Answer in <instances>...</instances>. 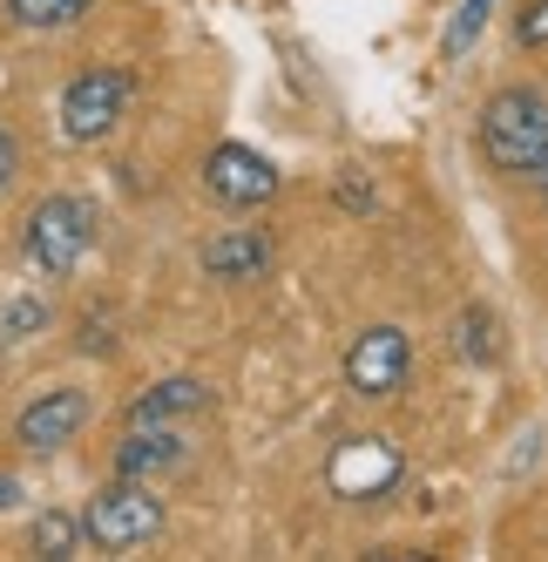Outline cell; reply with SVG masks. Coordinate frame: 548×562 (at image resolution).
Segmentation results:
<instances>
[{
	"mask_svg": "<svg viewBox=\"0 0 548 562\" xmlns=\"http://www.w3.org/2000/svg\"><path fill=\"white\" fill-rule=\"evenodd\" d=\"M339 204H345V211H373V183H366L359 170H345V183H339Z\"/></svg>",
	"mask_w": 548,
	"mask_h": 562,
	"instance_id": "obj_18",
	"label": "cell"
},
{
	"mask_svg": "<svg viewBox=\"0 0 548 562\" xmlns=\"http://www.w3.org/2000/svg\"><path fill=\"white\" fill-rule=\"evenodd\" d=\"M34 333H48V299L21 292V299L0 305V346H21V339H34Z\"/></svg>",
	"mask_w": 548,
	"mask_h": 562,
	"instance_id": "obj_15",
	"label": "cell"
},
{
	"mask_svg": "<svg viewBox=\"0 0 548 562\" xmlns=\"http://www.w3.org/2000/svg\"><path fill=\"white\" fill-rule=\"evenodd\" d=\"M27 549H34V555H75V549H82V515H68V508L34 515Z\"/></svg>",
	"mask_w": 548,
	"mask_h": 562,
	"instance_id": "obj_14",
	"label": "cell"
},
{
	"mask_svg": "<svg viewBox=\"0 0 548 562\" xmlns=\"http://www.w3.org/2000/svg\"><path fill=\"white\" fill-rule=\"evenodd\" d=\"M413 373V339L400 326H366L345 346V386L359 400H393Z\"/></svg>",
	"mask_w": 548,
	"mask_h": 562,
	"instance_id": "obj_7",
	"label": "cell"
},
{
	"mask_svg": "<svg viewBox=\"0 0 548 562\" xmlns=\"http://www.w3.org/2000/svg\"><path fill=\"white\" fill-rule=\"evenodd\" d=\"M170 468H183V434L176 427H129L123 448H115V474L123 481H156Z\"/></svg>",
	"mask_w": 548,
	"mask_h": 562,
	"instance_id": "obj_9",
	"label": "cell"
},
{
	"mask_svg": "<svg viewBox=\"0 0 548 562\" xmlns=\"http://www.w3.org/2000/svg\"><path fill=\"white\" fill-rule=\"evenodd\" d=\"M210 407V386L204 380H190V373H176V380H156L136 407H129V427H176V420H190V414H204Z\"/></svg>",
	"mask_w": 548,
	"mask_h": 562,
	"instance_id": "obj_10",
	"label": "cell"
},
{
	"mask_svg": "<svg viewBox=\"0 0 548 562\" xmlns=\"http://www.w3.org/2000/svg\"><path fill=\"white\" fill-rule=\"evenodd\" d=\"M129 95H136V75H129V68H115V61L82 68V75L61 89V102H55L61 136H68V143H102V136H115Z\"/></svg>",
	"mask_w": 548,
	"mask_h": 562,
	"instance_id": "obj_4",
	"label": "cell"
},
{
	"mask_svg": "<svg viewBox=\"0 0 548 562\" xmlns=\"http://www.w3.org/2000/svg\"><path fill=\"white\" fill-rule=\"evenodd\" d=\"M271 265V231H224L204 245V271L217 278V285H244V278H258Z\"/></svg>",
	"mask_w": 548,
	"mask_h": 562,
	"instance_id": "obj_11",
	"label": "cell"
},
{
	"mask_svg": "<svg viewBox=\"0 0 548 562\" xmlns=\"http://www.w3.org/2000/svg\"><path fill=\"white\" fill-rule=\"evenodd\" d=\"M14 170H21V143H14V130L0 123V190L14 183Z\"/></svg>",
	"mask_w": 548,
	"mask_h": 562,
	"instance_id": "obj_19",
	"label": "cell"
},
{
	"mask_svg": "<svg viewBox=\"0 0 548 562\" xmlns=\"http://www.w3.org/2000/svg\"><path fill=\"white\" fill-rule=\"evenodd\" d=\"M95 224L102 217H95L89 196L55 190L21 224V258L42 271V278H75V271H82V258H89V245H95Z\"/></svg>",
	"mask_w": 548,
	"mask_h": 562,
	"instance_id": "obj_2",
	"label": "cell"
},
{
	"mask_svg": "<svg viewBox=\"0 0 548 562\" xmlns=\"http://www.w3.org/2000/svg\"><path fill=\"white\" fill-rule=\"evenodd\" d=\"M488 8H494V0H467V8L454 14V27H447V42H441V55H460L467 42H475V34H481V21H488Z\"/></svg>",
	"mask_w": 548,
	"mask_h": 562,
	"instance_id": "obj_16",
	"label": "cell"
},
{
	"mask_svg": "<svg viewBox=\"0 0 548 562\" xmlns=\"http://www.w3.org/2000/svg\"><path fill=\"white\" fill-rule=\"evenodd\" d=\"M481 156L501 177H535L548 164V95L541 89H501L481 109Z\"/></svg>",
	"mask_w": 548,
	"mask_h": 562,
	"instance_id": "obj_1",
	"label": "cell"
},
{
	"mask_svg": "<svg viewBox=\"0 0 548 562\" xmlns=\"http://www.w3.org/2000/svg\"><path fill=\"white\" fill-rule=\"evenodd\" d=\"M8 502H21V481H14V474H0V508H8Z\"/></svg>",
	"mask_w": 548,
	"mask_h": 562,
	"instance_id": "obj_20",
	"label": "cell"
},
{
	"mask_svg": "<svg viewBox=\"0 0 548 562\" xmlns=\"http://www.w3.org/2000/svg\"><path fill=\"white\" fill-rule=\"evenodd\" d=\"M515 42L522 48H548V0H528V8L515 14Z\"/></svg>",
	"mask_w": 548,
	"mask_h": 562,
	"instance_id": "obj_17",
	"label": "cell"
},
{
	"mask_svg": "<svg viewBox=\"0 0 548 562\" xmlns=\"http://www.w3.org/2000/svg\"><path fill=\"white\" fill-rule=\"evenodd\" d=\"M163 536V502H156L149 481H123L115 474V488L89 495L82 508V542L89 549H109V555H123V549H142Z\"/></svg>",
	"mask_w": 548,
	"mask_h": 562,
	"instance_id": "obj_3",
	"label": "cell"
},
{
	"mask_svg": "<svg viewBox=\"0 0 548 562\" xmlns=\"http://www.w3.org/2000/svg\"><path fill=\"white\" fill-rule=\"evenodd\" d=\"M89 414H95V400L82 386H48V393H34L14 414V440L27 454H61L68 440L89 427Z\"/></svg>",
	"mask_w": 548,
	"mask_h": 562,
	"instance_id": "obj_8",
	"label": "cell"
},
{
	"mask_svg": "<svg viewBox=\"0 0 548 562\" xmlns=\"http://www.w3.org/2000/svg\"><path fill=\"white\" fill-rule=\"evenodd\" d=\"M204 190H210V204L251 217V211H264L271 196L285 190V177H278V164H271V156H258L251 143H217V149L204 156Z\"/></svg>",
	"mask_w": 548,
	"mask_h": 562,
	"instance_id": "obj_5",
	"label": "cell"
},
{
	"mask_svg": "<svg viewBox=\"0 0 548 562\" xmlns=\"http://www.w3.org/2000/svg\"><path fill=\"white\" fill-rule=\"evenodd\" d=\"M535 183H541V196H548V164H541V170H535Z\"/></svg>",
	"mask_w": 548,
	"mask_h": 562,
	"instance_id": "obj_21",
	"label": "cell"
},
{
	"mask_svg": "<svg viewBox=\"0 0 548 562\" xmlns=\"http://www.w3.org/2000/svg\"><path fill=\"white\" fill-rule=\"evenodd\" d=\"M89 8H95V0H8V21L34 27V34H55V27H75Z\"/></svg>",
	"mask_w": 548,
	"mask_h": 562,
	"instance_id": "obj_13",
	"label": "cell"
},
{
	"mask_svg": "<svg viewBox=\"0 0 548 562\" xmlns=\"http://www.w3.org/2000/svg\"><path fill=\"white\" fill-rule=\"evenodd\" d=\"M454 352L475 359V367H494V359H501V318H494L488 305H467V312L454 318Z\"/></svg>",
	"mask_w": 548,
	"mask_h": 562,
	"instance_id": "obj_12",
	"label": "cell"
},
{
	"mask_svg": "<svg viewBox=\"0 0 548 562\" xmlns=\"http://www.w3.org/2000/svg\"><path fill=\"white\" fill-rule=\"evenodd\" d=\"M400 474H407V461H400V448L386 434H352V440H339L332 461H326V488L339 502H373V495L393 488Z\"/></svg>",
	"mask_w": 548,
	"mask_h": 562,
	"instance_id": "obj_6",
	"label": "cell"
}]
</instances>
